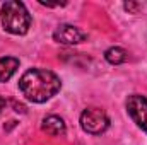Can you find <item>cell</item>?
I'll return each instance as SVG.
<instances>
[{"mask_svg":"<svg viewBox=\"0 0 147 145\" xmlns=\"http://www.w3.org/2000/svg\"><path fill=\"white\" fill-rule=\"evenodd\" d=\"M0 19H2V26L7 33L16 34V36H22L29 31L31 28V14L28 12L26 5L22 2L17 0H10L5 2L0 7Z\"/></svg>","mask_w":147,"mask_h":145,"instance_id":"obj_2","label":"cell"},{"mask_svg":"<svg viewBox=\"0 0 147 145\" xmlns=\"http://www.w3.org/2000/svg\"><path fill=\"white\" fill-rule=\"evenodd\" d=\"M62 89V80L48 68H29L19 79L21 94L31 103H46Z\"/></svg>","mask_w":147,"mask_h":145,"instance_id":"obj_1","label":"cell"},{"mask_svg":"<svg viewBox=\"0 0 147 145\" xmlns=\"http://www.w3.org/2000/svg\"><path fill=\"white\" fill-rule=\"evenodd\" d=\"M53 39L60 44H79L87 39V34L72 24H62L55 29Z\"/></svg>","mask_w":147,"mask_h":145,"instance_id":"obj_5","label":"cell"},{"mask_svg":"<svg viewBox=\"0 0 147 145\" xmlns=\"http://www.w3.org/2000/svg\"><path fill=\"white\" fill-rule=\"evenodd\" d=\"M105 58L111 65H121L127 62V51L120 46H111L105 51Z\"/></svg>","mask_w":147,"mask_h":145,"instance_id":"obj_8","label":"cell"},{"mask_svg":"<svg viewBox=\"0 0 147 145\" xmlns=\"http://www.w3.org/2000/svg\"><path fill=\"white\" fill-rule=\"evenodd\" d=\"M80 128L89 135H101L110 128V116L101 108H86L80 113Z\"/></svg>","mask_w":147,"mask_h":145,"instance_id":"obj_3","label":"cell"},{"mask_svg":"<svg viewBox=\"0 0 147 145\" xmlns=\"http://www.w3.org/2000/svg\"><path fill=\"white\" fill-rule=\"evenodd\" d=\"M7 108V101H5V97H2L0 96V114L3 113V109Z\"/></svg>","mask_w":147,"mask_h":145,"instance_id":"obj_9","label":"cell"},{"mask_svg":"<svg viewBox=\"0 0 147 145\" xmlns=\"http://www.w3.org/2000/svg\"><path fill=\"white\" fill-rule=\"evenodd\" d=\"M125 108L132 121L147 133V97L142 94H132L127 97Z\"/></svg>","mask_w":147,"mask_h":145,"instance_id":"obj_4","label":"cell"},{"mask_svg":"<svg viewBox=\"0 0 147 145\" xmlns=\"http://www.w3.org/2000/svg\"><path fill=\"white\" fill-rule=\"evenodd\" d=\"M41 130H43L46 135H50V137H62V135H65L67 126H65V121H63L60 116L50 114V116L43 118V121H41Z\"/></svg>","mask_w":147,"mask_h":145,"instance_id":"obj_6","label":"cell"},{"mask_svg":"<svg viewBox=\"0 0 147 145\" xmlns=\"http://www.w3.org/2000/svg\"><path fill=\"white\" fill-rule=\"evenodd\" d=\"M19 68V58L16 56H2L0 58V82L10 80V77Z\"/></svg>","mask_w":147,"mask_h":145,"instance_id":"obj_7","label":"cell"}]
</instances>
